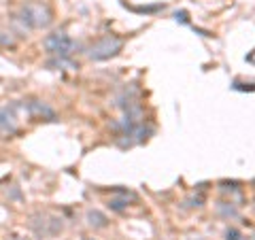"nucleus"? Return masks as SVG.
<instances>
[{
  "instance_id": "nucleus-1",
  "label": "nucleus",
  "mask_w": 255,
  "mask_h": 240,
  "mask_svg": "<svg viewBox=\"0 0 255 240\" xmlns=\"http://www.w3.org/2000/svg\"><path fill=\"white\" fill-rule=\"evenodd\" d=\"M21 21L26 23L28 28H45V26H49V21H51V11H49V6L41 4V2L23 4Z\"/></svg>"
},
{
  "instance_id": "nucleus-2",
  "label": "nucleus",
  "mask_w": 255,
  "mask_h": 240,
  "mask_svg": "<svg viewBox=\"0 0 255 240\" xmlns=\"http://www.w3.org/2000/svg\"><path fill=\"white\" fill-rule=\"evenodd\" d=\"M45 45V49L49 51V53H55V55H60V58H66V55L73 53L75 49V43L70 41V36L66 34V32H53V34H49L43 41Z\"/></svg>"
},
{
  "instance_id": "nucleus-3",
  "label": "nucleus",
  "mask_w": 255,
  "mask_h": 240,
  "mask_svg": "<svg viewBox=\"0 0 255 240\" xmlns=\"http://www.w3.org/2000/svg\"><path fill=\"white\" fill-rule=\"evenodd\" d=\"M119 49H122V41H119V38L105 36L102 41H98L92 47L90 58L92 60H107V58H111V55H115Z\"/></svg>"
},
{
  "instance_id": "nucleus-4",
  "label": "nucleus",
  "mask_w": 255,
  "mask_h": 240,
  "mask_svg": "<svg viewBox=\"0 0 255 240\" xmlns=\"http://www.w3.org/2000/svg\"><path fill=\"white\" fill-rule=\"evenodd\" d=\"M0 132H4V134L15 132V115L9 109H0Z\"/></svg>"
},
{
  "instance_id": "nucleus-5",
  "label": "nucleus",
  "mask_w": 255,
  "mask_h": 240,
  "mask_svg": "<svg viewBox=\"0 0 255 240\" xmlns=\"http://www.w3.org/2000/svg\"><path fill=\"white\" fill-rule=\"evenodd\" d=\"M90 223H92V226L102 228V226H107V219L102 217L100 213H90Z\"/></svg>"
}]
</instances>
